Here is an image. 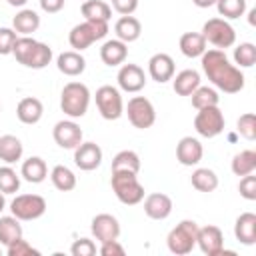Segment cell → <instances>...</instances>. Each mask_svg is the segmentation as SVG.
<instances>
[{
  "mask_svg": "<svg viewBox=\"0 0 256 256\" xmlns=\"http://www.w3.org/2000/svg\"><path fill=\"white\" fill-rule=\"evenodd\" d=\"M202 58V70L208 76V80L226 94H236L244 88V74L238 66L230 64L228 56L220 48H212L200 56Z\"/></svg>",
  "mask_w": 256,
  "mask_h": 256,
  "instance_id": "1",
  "label": "cell"
},
{
  "mask_svg": "<svg viewBox=\"0 0 256 256\" xmlns=\"http://www.w3.org/2000/svg\"><path fill=\"white\" fill-rule=\"evenodd\" d=\"M90 106V90L82 82H68L60 94V108L70 118H82Z\"/></svg>",
  "mask_w": 256,
  "mask_h": 256,
  "instance_id": "2",
  "label": "cell"
},
{
  "mask_svg": "<svg viewBox=\"0 0 256 256\" xmlns=\"http://www.w3.org/2000/svg\"><path fill=\"white\" fill-rule=\"evenodd\" d=\"M110 184L116 198L126 206H134L144 200V186L138 182V174L134 172H112Z\"/></svg>",
  "mask_w": 256,
  "mask_h": 256,
  "instance_id": "3",
  "label": "cell"
},
{
  "mask_svg": "<svg viewBox=\"0 0 256 256\" xmlns=\"http://www.w3.org/2000/svg\"><path fill=\"white\" fill-rule=\"evenodd\" d=\"M108 34V22H96V20H84L80 24H76L70 34H68V42L76 52L86 50L88 46H92L96 40H102Z\"/></svg>",
  "mask_w": 256,
  "mask_h": 256,
  "instance_id": "4",
  "label": "cell"
},
{
  "mask_svg": "<svg viewBox=\"0 0 256 256\" xmlns=\"http://www.w3.org/2000/svg\"><path fill=\"white\" fill-rule=\"evenodd\" d=\"M196 234H198V224L194 220H182V222H178L168 232V238H166L168 250L172 254H178V256L190 254L194 250V246H196Z\"/></svg>",
  "mask_w": 256,
  "mask_h": 256,
  "instance_id": "5",
  "label": "cell"
},
{
  "mask_svg": "<svg viewBox=\"0 0 256 256\" xmlns=\"http://www.w3.org/2000/svg\"><path fill=\"white\" fill-rule=\"evenodd\" d=\"M200 34L204 36L206 42H210L212 46H216L220 50L222 48H230L236 42V32H234L232 24L228 20H224V18H210V20H206Z\"/></svg>",
  "mask_w": 256,
  "mask_h": 256,
  "instance_id": "6",
  "label": "cell"
},
{
  "mask_svg": "<svg viewBox=\"0 0 256 256\" xmlns=\"http://www.w3.org/2000/svg\"><path fill=\"white\" fill-rule=\"evenodd\" d=\"M96 108L104 120H118L124 114V102L120 96V90L104 84L96 90Z\"/></svg>",
  "mask_w": 256,
  "mask_h": 256,
  "instance_id": "7",
  "label": "cell"
},
{
  "mask_svg": "<svg viewBox=\"0 0 256 256\" xmlns=\"http://www.w3.org/2000/svg\"><path fill=\"white\" fill-rule=\"evenodd\" d=\"M224 126H226V120H224V114L218 106L200 108L198 114L194 116V128L204 138H214V136L222 134Z\"/></svg>",
  "mask_w": 256,
  "mask_h": 256,
  "instance_id": "8",
  "label": "cell"
},
{
  "mask_svg": "<svg viewBox=\"0 0 256 256\" xmlns=\"http://www.w3.org/2000/svg\"><path fill=\"white\" fill-rule=\"evenodd\" d=\"M10 212L18 220H36L46 212V200L40 194H18L10 202Z\"/></svg>",
  "mask_w": 256,
  "mask_h": 256,
  "instance_id": "9",
  "label": "cell"
},
{
  "mask_svg": "<svg viewBox=\"0 0 256 256\" xmlns=\"http://www.w3.org/2000/svg\"><path fill=\"white\" fill-rule=\"evenodd\" d=\"M126 114H128V120L134 128H140V130H146L150 128L154 122H156V110H154V104L144 98V96H132L128 100V106H126Z\"/></svg>",
  "mask_w": 256,
  "mask_h": 256,
  "instance_id": "10",
  "label": "cell"
},
{
  "mask_svg": "<svg viewBox=\"0 0 256 256\" xmlns=\"http://www.w3.org/2000/svg\"><path fill=\"white\" fill-rule=\"evenodd\" d=\"M52 136H54V142L60 146V148H66V150H74L80 142H82V128L74 122V120H60L54 124L52 128Z\"/></svg>",
  "mask_w": 256,
  "mask_h": 256,
  "instance_id": "11",
  "label": "cell"
},
{
  "mask_svg": "<svg viewBox=\"0 0 256 256\" xmlns=\"http://www.w3.org/2000/svg\"><path fill=\"white\" fill-rule=\"evenodd\" d=\"M196 244L200 246V250L206 256H220L224 250V234L218 226H198V234H196Z\"/></svg>",
  "mask_w": 256,
  "mask_h": 256,
  "instance_id": "12",
  "label": "cell"
},
{
  "mask_svg": "<svg viewBox=\"0 0 256 256\" xmlns=\"http://www.w3.org/2000/svg\"><path fill=\"white\" fill-rule=\"evenodd\" d=\"M90 230H92V236L100 244L108 242V240H118V236H120V222L116 220V216L102 212V214H96L92 218Z\"/></svg>",
  "mask_w": 256,
  "mask_h": 256,
  "instance_id": "13",
  "label": "cell"
},
{
  "mask_svg": "<svg viewBox=\"0 0 256 256\" xmlns=\"http://www.w3.org/2000/svg\"><path fill=\"white\" fill-rule=\"evenodd\" d=\"M74 164L84 172L96 170L102 164V148L96 142H80L74 148Z\"/></svg>",
  "mask_w": 256,
  "mask_h": 256,
  "instance_id": "14",
  "label": "cell"
},
{
  "mask_svg": "<svg viewBox=\"0 0 256 256\" xmlns=\"http://www.w3.org/2000/svg\"><path fill=\"white\" fill-rule=\"evenodd\" d=\"M116 80H118L120 90L130 92V94L140 92L146 86V74L138 64H122V68L118 70Z\"/></svg>",
  "mask_w": 256,
  "mask_h": 256,
  "instance_id": "15",
  "label": "cell"
},
{
  "mask_svg": "<svg viewBox=\"0 0 256 256\" xmlns=\"http://www.w3.org/2000/svg\"><path fill=\"white\" fill-rule=\"evenodd\" d=\"M174 70H176L174 60H172V56L166 54V52H158V54H154V56L148 60V74H150V78H152L154 82H158V84H164V82L172 80Z\"/></svg>",
  "mask_w": 256,
  "mask_h": 256,
  "instance_id": "16",
  "label": "cell"
},
{
  "mask_svg": "<svg viewBox=\"0 0 256 256\" xmlns=\"http://www.w3.org/2000/svg\"><path fill=\"white\" fill-rule=\"evenodd\" d=\"M202 154H204V148L198 138H192V136L180 138L176 146V160L182 166H196L202 160Z\"/></svg>",
  "mask_w": 256,
  "mask_h": 256,
  "instance_id": "17",
  "label": "cell"
},
{
  "mask_svg": "<svg viewBox=\"0 0 256 256\" xmlns=\"http://www.w3.org/2000/svg\"><path fill=\"white\" fill-rule=\"evenodd\" d=\"M144 212L152 220H164L172 214V198L164 192H152L144 198Z\"/></svg>",
  "mask_w": 256,
  "mask_h": 256,
  "instance_id": "18",
  "label": "cell"
},
{
  "mask_svg": "<svg viewBox=\"0 0 256 256\" xmlns=\"http://www.w3.org/2000/svg\"><path fill=\"white\" fill-rule=\"evenodd\" d=\"M126 56H128V44L118 38L106 40L100 48V58L106 66H120V64H124Z\"/></svg>",
  "mask_w": 256,
  "mask_h": 256,
  "instance_id": "19",
  "label": "cell"
},
{
  "mask_svg": "<svg viewBox=\"0 0 256 256\" xmlns=\"http://www.w3.org/2000/svg\"><path fill=\"white\" fill-rule=\"evenodd\" d=\"M234 236L238 242H242L246 246H252L256 242V214L254 212H242L236 218Z\"/></svg>",
  "mask_w": 256,
  "mask_h": 256,
  "instance_id": "20",
  "label": "cell"
},
{
  "mask_svg": "<svg viewBox=\"0 0 256 256\" xmlns=\"http://www.w3.org/2000/svg\"><path fill=\"white\" fill-rule=\"evenodd\" d=\"M56 66L64 76H80L86 70V60L76 50H66L56 58Z\"/></svg>",
  "mask_w": 256,
  "mask_h": 256,
  "instance_id": "21",
  "label": "cell"
},
{
  "mask_svg": "<svg viewBox=\"0 0 256 256\" xmlns=\"http://www.w3.org/2000/svg\"><path fill=\"white\" fill-rule=\"evenodd\" d=\"M42 114H44V106L34 96L22 98L18 102V106H16V116H18V120L22 124H36V122H40Z\"/></svg>",
  "mask_w": 256,
  "mask_h": 256,
  "instance_id": "22",
  "label": "cell"
},
{
  "mask_svg": "<svg viewBox=\"0 0 256 256\" xmlns=\"http://www.w3.org/2000/svg\"><path fill=\"white\" fill-rule=\"evenodd\" d=\"M12 28L16 30V34L30 36L32 32H36L40 28V16H38V12L30 10V8H22L12 18Z\"/></svg>",
  "mask_w": 256,
  "mask_h": 256,
  "instance_id": "23",
  "label": "cell"
},
{
  "mask_svg": "<svg viewBox=\"0 0 256 256\" xmlns=\"http://www.w3.org/2000/svg\"><path fill=\"white\" fill-rule=\"evenodd\" d=\"M114 32H116V38L118 40H122V42H134V40H138L140 38V34H142V24H140V20L138 18H134L132 14H128V16H122L116 24H114Z\"/></svg>",
  "mask_w": 256,
  "mask_h": 256,
  "instance_id": "24",
  "label": "cell"
},
{
  "mask_svg": "<svg viewBox=\"0 0 256 256\" xmlns=\"http://www.w3.org/2000/svg\"><path fill=\"white\" fill-rule=\"evenodd\" d=\"M198 86H200V74L192 68H186L176 76H172V88L178 96H190Z\"/></svg>",
  "mask_w": 256,
  "mask_h": 256,
  "instance_id": "25",
  "label": "cell"
},
{
  "mask_svg": "<svg viewBox=\"0 0 256 256\" xmlns=\"http://www.w3.org/2000/svg\"><path fill=\"white\" fill-rule=\"evenodd\" d=\"M22 178L26 182H32V184H40L46 180L48 176V166L46 162L40 158V156H30L28 160L22 162V170H20Z\"/></svg>",
  "mask_w": 256,
  "mask_h": 256,
  "instance_id": "26",
  "label": "cell"
},
{
  "mask_svg": "<svg viewBox=\"0 0 256 256\" xmlns=\"http://www.w3.org/2000/svg\"><path fill=\"white\" fill-rule=\"evenodd\" d=\"M180 52L186 56V58H198L206 52V40L200 32H184L180 36Z\"/></svg>",
  "mask_w": 256,
  "mask_h": 256,
  "instance_id": "27",
  "label": "cell"
},
{
  "mask_svg": "<svg viewBox=\"0 0 256 256\" xmlns=\"http://www.w3.org/2000/svg\"><path fill=\"white\" fill-rule=\"evenodd\" d=\"M80 12L84 20H96V22H108L112 16V6L104 0H86L80 6Z\"/></svg>",
  "mask_w": 256,
  "mask_h": 256,
  "instance_id": "28",
  "label": "cell"
},
{
  "mask_svg": "<svg viewBox=\"0 0 256 256\" xmlns=\"http://www.w3.org/2000/svg\"><path fill=\"white\" fill-rule=\"evenodd\" d=\"M22 152H24V146L20 138H16L14 134L0 136V160H4L6 164H14L22 158Z\"/></svg>",
  "mask_w": 256,
  "mask_h": 256,
  "instance_id": "29",
  "label": "cell"
},
{
  "mask_svg": "<svg viewBox=\"0 0 256 256\" xmlns=\"http://www.w3.org/2000/svg\"><path fill=\"white\" fill-rule=\"evenodd\" d=\"M112 172H140V156L134 150H120L112 158Z\"/></svg>",
  "mask_w": 256,
  "mask_h": 256,
  "instance_id": "30",
  "label": "cell"
},
{
  "mask_svg": "<svg viewBox=\"0 0 256 256\" xmlns=\"http://www.w3.org/2000/svg\"><path fill=\"white\" fill-rule=\"evenodd\" d=\"M50 180H52L54 188L60 190V192H70V190L76 188V174L64 164H58V166L52 168Z\"/></svg>",
  "mask_w": 256,
  "mask_h": 256,
  "instance_id": "31",
  "label": "cell"
},
{
  "mask_svg": "<svg viewBox=\"0 0 256 256\" xmlns=\"http://www.w3.org/2000/svg\"><path fill=\"white\" fill-rule=\"evenodd\" d=\"M190 182L198 192H214L218 188V176L210 168H196L190 176Z\"/></svg>",
  "mask_w": 256,
  "mask_h": 256,
  "instance_id": "32",
  "label": "cell"
},
{
  "mask_svg": "<svg viewBox=\"0 0 256 256\" xmlns=\"http://www.w3.org/2000/svg\"><path fill=\"white\" fill-rule=\"evenodd\" d=\"M22 238V224L16 216H0V244L8 246Z\"/></svg>",
  "mask_w": 256,
  "mask_h": 256,
  "instance_id": "33",
  "label": "cell"
},
{
  "mask_svg": "<svg viewBox=\"0 0 256 256\" xmlns=\"http://www.w3.org/2000/svg\"><path fill=\"white\" fill-rule=\"evenodd\" d=\"M232 172L236 176H246V174H252L256 170V152L254 150H242L238 152L234 158H232V164H230Z\"/></svg>",
  "mask_w": 256,
  "mask_h": 256,
  "instance_id": "34",
  "label": "cell"
},
{
  "mask_svg": "<svg viewBox=\"0 0 256 256\" xmlns=\"http://www.w3.org/2000/svg\"><path fill=\"white\" fill-rule=\"evenodd\" d=\"M190 98H192V106H194L196 110L206 108V106H218V102H220L218 92H216L214 88H210V86H198V88L190 94Z\"/></svg>",
  "mask_w": 256,
  "mask_h": 256,
  "instance_id": "35",
  "label": "cell"
},
{
  "mask_svg": "<svg viewBox=\"0 0 256 256\" xmlns=\"http://www.w3.org/2000/svg\"><path fill=\"white\" fill-rule=\"evenodd\" d=\"M50 60H52V48L48 44H44V42H36V46H34V50H32V54H30V58L26 62V68L42 70V68H46L50 64Z\"/></svg>",
  "mask_w": 256,
  "mask_h": 256,
  "instance_id": "36",
  "label": "cell"
},
{
  "mask_svg": "<svg viewBox=\"0 0 256 256\" xmlns=\"http://www.w3.org/2000/svg\"><path fill=\"white\" fill-rule=\"evenodd\" d=\"M214 6L218 8V14L224 16V20H236L246 12V0H216Z\"/></svg>",
  "mask_w": 256,
  "mask_h": 256,
  "instance_id": "37",
  "label": "cell"
},
{
  "mask_svg": "<svg viewBox=\"0 0 256 256\" xmlns=\"http://www.w3.org/2000/svg\"><path fill=\"white\" fill-rule=\"evenodd\" d=\"M20 190V176L10 166H0V192L16 194Z\"/></svg>",
  "mask_w": 256,
  "mask_h": 256,
  "instance_id": "38",
  "label": "cell"
},
{
  "mask_svg": "<svg viewBox=\"0 0 256 256\" xmlns=\"http://www.w3.org/2000/svg\"><path fill=\"white\" fill-rule=\"evenodd\" d=\"M36 42H38V40H34L32 36H18V38H16L14 48H12V54H14V58H16L22 66H26V62H28V58H30L34 46H36Z\"/></svg>",
  "mask_w": 256,
  "mask_h": 256,
  "instance_id": "39",
  "label": "cell"
},
{
  "mask_svg": "<svg viewBox=\"0 0 256 256\" xmlns=\"http://www.w3.org/2000/svg\"><path fill=\"white\" fill-rule=\"evenodd\" d=\"M234 62L240 68H250L256 62V46L252 42H242L234 48Z\"/></svg>",
  "mask_w": 256,
  "mask_h": 256,
  "instance_id": "40",
  "label": "cell"
},
{
  "mask_svg": "<svg viewBox=\"0 0 256 256\" xmlns=\"http://www.w3.org/2000/svg\"><path fill=\"white\" fill-rule=\"evenodd\" d=\"M236 126H238V132H240L242 138H246V140H254L256 138V116L252 112L242 114L238 118Z\"/></svg>",
  "mask_w": 256,
  "mask_h": 256,
  "instance_id": "41",
  "label": "cell"
},
{
  "mask_svg": "<svg viewBox=\"0 0 256 256\" xmlns=\"http://www.w3.org/2000/svg\"><path fill=\"white\" fill-rule=\"evenodd\" d=\"M6 254L8 256H40V250L32 248V244H28L24 238H18L6 246Z\"/></svg>",
  "mask_w": 256,
  "mask_h": 256,
  "instance_id": "42",
  "label": "cell"
},
{
  "mask_svg": "<svg viewBox=\"0 0 256 256\" xmlns=\"http://www.w3.org/2000/svg\"><path fill=\"white\" fill-rule=\"evenodd\" d=\"M238 190H240V196H242V198H246V200H250V202L256 200V176H254V172L240 178Z\"/></svg>",
  "mask_w": 256,
  "mask_h": 256,
  "instance_id": "43",
  "label": "cell"
},
{
  "mask_svg": "<svg viewBox=\"0 0 256 256\" xmlns=\"http://www.w3.org/2000/svg\"><path fill=\"white\" fill-rule=\"evenodd\" d=\"M70 252H72V256H94L96 244L90 238H78V240H74Z\"/></svg>",
  "mask_w": 256,
  "mask_h": 256,
  "instance_id": "44",
  "label": "cell"
},
{
  "mask_svg": "<svg viewBox=\"0 0 256 256\" xmlns=\"http://www.w3.org/2000/svg\"><path fill=\"white\" fill-rule=\"evenodd\" d=\"M16 38H18V34H16L14 28H0V54L2 56L12 54Z\"/></svg>",
  "mask_w": 256,
  "mask_h": 256,
  "instance_id": "45",
  "label": "cell"
},
{
  "mask_svg": "<svg viewBox=\"0 0 256 256\" xmlns=\"http://www.w3.org/2000/svg\"><path fill=\"white\" fill-rule=\"evenodd\" d=\"M100 254L102 256H124L126 250H124V246L118 240H108V242H102Z\"/></svg>",
  "mask_w": 256,
  "mask_h": 256,
  "instance_id": "46",
  "label": "cell"
},
{
  "mask_svg": "<svg viewBox=\"0 0 256 256\" xmlns=\"http://www.w3.org/2000/svg\"><path fill=\"white\" fill-rule=\"evenodd\" d=\"M112 8L118 14L128 16V14H132L138 8V0H112Z\"/></svg>",
  "mask_w": 256,
  "mask_h": 256,
  "instance_id": "47",
  "label": "cell"
},
{
  "mask_svg": "<svg viewBox=\"0 0 256 256\" xmlns=\"http://www.w3.org/2000/svg\"><path fill=\"white\" fill-rule=\"evenodd\" d=\"M64 2L66 0H40V8L46 12V14H56L64 8Z\"/></svg>",
  "mask_w": 256,
  "mask_h": 256,
  "instance_id": "48",
  "label": "cell"
},
{
  "mask_svg": "<svg viewBox=\"0 0 256 256\" xmlns=\"http://www.w3.org/2000/svg\"><path fill=\"white\" fill-rule=\"evenodd\" d=\"M198 8H210V6H214L216 4V0H192Z\"/></svg>",
  "mask_w": 256,
  "mask_h": 256,
  "instance_id": "49",
  "label": "cell"
},
{
  "mask_svg": "<svg viewBox=\"0 0 256 256\" xmlns=\"http://www.w3.org/2000/svg\"><path fill=\"white\" fill-rule=\"evenodd\" d=\"M6 2H8L10 6H14V8H22V6H24L28 0H6Z\"/></svg>",
  "mask_w": 256,
  "mask_h": 256,
  "instance_id": "50",
  "label": "cell"
},
{
  "mask_svg": "<svg viewBox=\"0 0 256 256\" xmlns=\"http://www.w3.org/2000/svg\"><path fill=\"white\" fill-rule=\"evenodd\" d=\"M248 22H250V26H256V8L250 10V14H248Z\"/></svg>",
  "mask_w": 256,
  "mask_h": 256,
  "instance_id": "51",
  "label": "cell"
},
{
  "mask_svg": "<svg viewBox=\"0 0 256 256\" xmlns=\"http://www.w3.org/2000/svg\"><path fill=\"white\" fill-rule=\"evenodd\" d=\"M4 206H6V200H4V194L0 192V212L4 210Z\"/></svg>",
  "mask_w": 256,
  "mask_h": 256,
  "instance_id": "52",
  "label": "cell"
}]
</instances>
